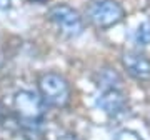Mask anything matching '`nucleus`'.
I'll return each instance as SVG.
<instances>
[{
  "label": "nucleus",
  "mask_w": 150,
  "mask_h": 140,
  "mask_svg": "<svg viewBox=\"0 0 150 140\" xmlns=\"http://www.w3.org/2000/svg\"><path fill=\"white\" fill-rule=\"evenodd\" d=\"M38 90L43 102L52 107L62 108L70 100V85L60 74H43L38 80Z\"/></svg>",
  "instance_id": "obj_1"
},
{
  "label": "nucleus",
  "mask_w": 150,
  "mask_h": 140,
  "mask_svg": "<svg viewBox=\"0 0 150 140\" xmlns=\"http://www.w3.org/2000/svg\"><path fill=\"white\" fill-rule=\"evenodd\" d=\"M87 17L97 28H110L123 20L125 10L113 0H98L87 8Z\"/></svg>",
  "instance_id": "obj_2"
},
{
  "label": "nucleus",
  "mask_w": 150,
  "mask_h": 140,
  "mask_svg": "<svg viewBox=\"0 0 150 140\" xmlns=\"http://www.w3.org/2000/svg\"><path fill=\"white\" fill-rule=\"evenodd\" d=\"M48 18L60 28V32L67 37H77L83 32V20L80 13L70 5L59 4L48 10Z\"/></svg>",
  "instance_id": "obj_3"
},
{
  "label": "nucleus",
  "mask_w": 150,
  "mask_h": 140,
  "mask_svg": "<svg viewBox=\"0 0 150 140\" xmlns=\"http://www.w3.org/2000/svg\"><path fill=\"white\" fill-rule=\"evenodd\" d=\"M13 105L18 113V120H42L47 103L33 92L20 90L15 93Z\"/></svg>",
  "instance_id": "obj_4"
},
{
  "label": "nucleus",
  "mask_w": 150,
  "mask_h": 140,
  "mask_svg": "<svg viewBox=\"0 0 150 140\" xmlns=\"http://www.w3.org/2000/svg\"><path fill=\"white\" fill-rule=\"evenodd\" d=\"M122 65L130 77L140 82L150 80V60L137 52H127L122 57Z\"/></svg>",
  "instance_id": "obj_5"
},
{
  "label": "nucleus",
  "mask_w": 150,
  "mask_h": 140,
  "mask_svg": "<svg viewBox=\"0 0 150 140\" xmlns=\"http://www.w3.org/2000/svg\"><path fill=\"white\" fill-rule=\"evenodd\" d=\"M97 107L100 108V110H103L110 117H117V115L125 112V108H127V98L117 88L103 90L100 93V97L97 98Z\"/></svg>",
  "instance_id": "obj_6"
},
{
  "label": "nucleus",
  "mask_w": 150,
  "mask_h": 140,
  "mask_svg": "<svg viewBox=\"0 0 150 140\" xmlns=\"http://www.w3.org/2000/svg\"><path fill=\"white\" fill-rule=\"evenodd\" d=\"M20 132L25 140H42L43 139V125L42 120H18Z\"/></svg>",
  "instance_id": "obj_7"
},
{
  "label": "nucleus",
  "mask_w": 150,
  "mask_h": 140,
  "mask_svg": "<svg viewBox=\"0 0 150 140\" xmlns=\"http://www.w3.org/2000/svg\"><path fill=\"white\" fill-rule=\"evenodd\" d=\"M97 85L102 87L103 90H110V88L118 90L122 85V77L112 69H103L97 74Z\"/></svg>",
  "instance_id": "obj_8"
},
{
  "label": "nucleus",
  "mask_w": 150,
  "mask_h": 140,
  "mask_svg": "<svg viewBox=\"0 0 150 140\" xmlns=\"http://www.w3.org/2000/svg\"><path fill=\"white\" fill-rule=\"evenodd\" d=\"M135 42L139 45H149L150 43V22H142L135 30Z\"/></svg>",
  "instance_id": "obj_9"
},
{
  "label": "nucleus",
  "mask_w": 150,
  "mask_h": 140,
  "mask_svg": "<svg viewBox=\"0 0 150 140\" xmlns=\"http://www.w3.org/2000/svg\"><path fill=\"white\" fill-rule=\"evenodd\" d=\"M113 140H144V139H142L137 132H134V130H120V132L115 135Z\"/></svg>",
  "instance_id": "obj_10"
},
{
  "label": "nucleus",
  "mask_w": 150,
  "mask_h": 140,
  "mask_svg": "<svg viewBox=\"0 0 150 140\" xmlns=\"http://www.w3.org/2000/svg\"><path fill=\"white\" fill-rule=\"evenodd\" d=\"M10 7H12L10 0H0V10H8Z\"/></svg>",
  "instance_id": "obj_11"
},
{
  "label": "nucleus",
  "mask_w": 150,
  "mask_h": 140,
  "mask_svg": "<svg viewBox=\"0 0 150 140\" xmlns=\"http://www.w3.org/2000/svg\"><path fill=\"white\" fill-rule=\"evenodd\" d=\"M57 140H80L77 135H72V134H67V135H62V137H59Z\"/></svg>",
  "instance_id": "obj_12"
},
{
  "label": "nucleus",
  "mask_w": 150,
  "mask_h": 140,
  "mask_svg": "<svg viewBox=\"0 0 150 140\" xmlns=\"http://www.w3.org/2000/svg\"><path fill=\"white\" fill-rule=\"evenodd\" d=\"M28 2H45V0H28Z\"/></svg>",
  "instance_id": "obj_13"
},
{
  "label": "nucleus",
  "mask_w": 150,
  "mask_h": 140,
  "mask_svg": "<svg viewBox=\"0 0 150 140\" xmlns=\"http://www.w3.org/2000/svg\"><path fill=\"white\" fill-rule=\"evenodd\" d=\"M145 2H147V5H149V7H150V0H145Z\"/></svg>",
  "instance_id": "obj_14"
}]
</instances>
